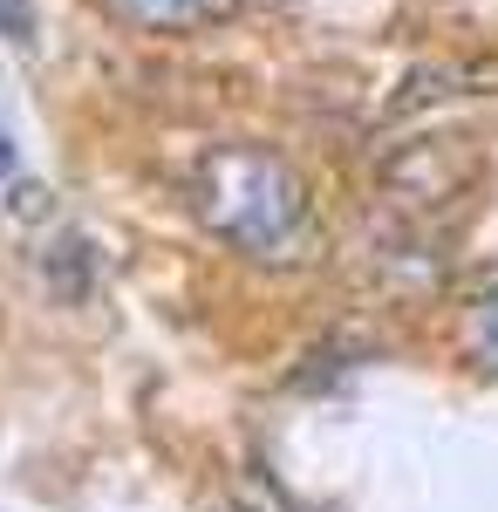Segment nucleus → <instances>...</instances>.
<instances>
[{"label":"nucleus","instance_id":"obj_1","mask_svg":"<svg viewBox=\"0 0 498 512\" xmlns=\"http://www.w3.org/2000/svg\"><path fill=\"white\" fill-rule=\"evenodd\" d=\"M192 212L253 267H301L314 253V198L301 171L260 144H219L192 164Z\"/></svg>","mask_w":498,"mask_h":512},{"label":"nucleus","instance_id":"obj_2","mask_svg":"<svg viewBox=\"0 0 498 512\" xmlns=\"http://www.w3.org/2000/svg\"><path fill=\"white\" fill-rule=\"evenodd\" d=\"M110 7L144 35H198L239 14V0H110Z\"/></svg>","mask_w":498,"mask_h":512},{"label":"nucleus","instance_id":"obj_3","mask_svg":"<svg viewBox=\"0 0 498 512\" xmlns=\"http://www.w3.org/2000/svg\"><path fill=\"white\" fill-rule=\"evenodd\" d=\"M464 349L485 376H498V280L485 294H471V308H464Z\"/></svg>","mask_w":498,"mask_h":512},{"label":"nucleus","instance_id":"obj_4","mask_svg":"<svg viewBox=\"0 0 498 512\" xmlns=\"http://www.w3.org/2000/svg\"><path fill=\"white\" fill-rule=\"evenodd\" d=\"M0 35L14 48H28L35 41V0H0Z\"/></svg>","mask_w":498,"mask_h":512}]
</instances>
